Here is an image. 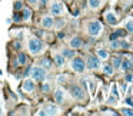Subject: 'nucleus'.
<instances>
[{
	"label": "nucleus",
	"instance_id": "1",
	"mask_svg": "<svg viewBox=\"0 0 133 116\" xmlns=\"http://www.w3.org/2000/svg\"><path fill=\"white\" fill-rule=\"evenodd\" d=\"M27 49H29V52L32 53V55H39V53L43 50V42H42L40 39L32 36V37L29 39V42H27Z\"/></svg>",
	"mask_w": 133,
	"mask_h": 116
},
{
	"label": "nucleus",
	"instance_id": "2",
	"mask_svg": "<svg viewBox=\"0 0 133 116\" xmlns=\"http://www.w3.org/2000/svg\"><path fill=\"white\" fill-rule=\"evenodd\" d=\"M86 29H87V33H89L90 36H93V37H97V36L103 32V26H102V23L97 22V20L89 22L87 26H86Z\"/></svg>",
	"mask_w": 133,
	"mask_h": 116
},
{
	"label": "nucleus",
	"instance_id": "3",
	"mask_svg": "<svg viewBox=\"0 0 133 116\" xmlns=\"http://www.w3.org/2000/svg\"><path fill=\"white\" fill-rule=\"evenodd\" d=\"M30 76L35 82H44L46 80V69L42 66H36V67H32L30 70Z\"/></svg>",
	"mask_w": 133,
	"mask_h": 116
},
{
	"label": "nucleus",
	"instance_id": "4",
	"mask_svg": "<svg viewBox=\"0 0 133 116\" xmlns=\"http://www.w3.org/2000/svg\"><path fill=\"white\" fill-rule=\"evenodd\" d=\"M70 66H72V69L75 70V72L82 73V72H84V69H86V62H84L82 57H76L75 56V57L72 59Z\"/></svg>",
	"mask_w": 133,
	"mask_h": 116
},
{
	"label": "nucleus",
	"instance_id": "5",
	"mask_svg": "<svg viewBox=\"0 0 133 116\" xmlns=\"http://www.w3.org/2000/svg\"><path fill=\"white\" fill-rule=\"evenodd\" d=\"M70 95H72V98L76 99V100H83L84 99V90L80 85H73V86L70 87Z\"/></svg>",
	"mask_w": 133,
	"mask_h": 116
},
{
	"label": "nucleus",
	"instance_id": "6",
	"mask_svg": "<svg viewBox=\"0 0 133 116\" xmlns=\"http://www.w3.org/2000/svg\"><path fill=\"white\" fill-rule=\"evenodd\" d=\"M50 13H52L53 16L63 15V13H64L63 3H60V2H52V4H50Z\"/></svg>",
	"mask_w": 133,
	"mask_h": 116
},
{
	"label": "nucleus",
	"instance_id": "7",
	"mask_svg": "<svg viewBox=\"0 0 133 116\" xmlns=\"http://www.w3.org/2000/svg\"><path fill=\"white\" fill-rule=\"evenodd\" d=\"M86 67L90 70H97L100 67V59L97 56H89L86 60Z\"/></svg>",
	"mask_w": 133,
	"mask_h": 116
},
{
	"label": "nucleus",
	"instance_id": "8",
	"mask_svg": "<svg viewBox=\"0 0 133 116\" xmlns=\"http://www.w3.org/2000/svg\"><path fill=\"white\" fill-rule=\"evenodd\" d=\"M35 89H36V82L33 80V79H29V78H27L26 80L23 82V90H24L26 93H32Z\"/></svg>",
	"mask_w": 133,
	"mask_h": 116
},
{
	"label": "nucleus",
	"instance_id": "9",
	"mask_svg": "<svg viewBox=\"0 0 133 116\" xmlns=\"http://www.w3.org/2000/svg\"><path fill=\"white\" fill-rule=\"evenodd\" d=\"M55 100H56V103H59V105L66 100V92H64L62 87H59V89L55 90Z\"/></svg>",
	"mask_w": 133,
	"mask_h": 116
},
{
	"label": "nucleus",
	"instance_id": "10",
	"mask_svg": "<svg viewBox=\"0 0 133 116\" xmlns=\"http://www.w3.org/2000/svg\"><path fill=\"white\" fill-rule=\"evenodd\" d=\"M104 19H106V22L109 24H112V26L117 24V22H119V19H117V16H116L115 12H106L104 13Z\"/></svg>",
	"mask_w": 133,
	"mask_h": 116
},
{
	"label": "nucleus",
	"instance_id": "11",
	"mask_svg": "<svg viewBox=\"0 0 133 116\" xmlns=\"http://www.w3.org/2000/svg\"><path fill=\"white\" fill-rule=\"evenodd\" d=\"M43 112L44 115H57L59 113V107L56 106V105H46V106L43 107Z\"/></svg>",
	"mask_w": 133,
	"mask_h": 116
},
{
	"label": "nucleus",
	"instance_id": "12",
	"mask_svg": "<svg viewBox=\"0 0 133 116\" xmlns=\"http://www.w3.org/2000/svg\"><path fill=\"white\" fill-rule=\"evenodd\" d=\"M42 26L46 27V29H50V27L55 26V19H53V16H44L42 19Z\"/></svg>",
	"mask_w": 133,
	"mask_h": 116
},
{
	"label": "nucleus",
	"instance_id": "13",
	"mask_svg": "<svg viewBox=\"0 0 133 116\" xmlns=\"http://www.w3.org/2000/svg\"><path fill=\"white\" fill-rule=\"evenodd\" d=\"M70 47L72 49H80L82 46H83V40H82L79 36H75V37H72V40L69 42Z\"/></svg>",
	"mask_w": 133,
	"mask_h": 116
},
{
	"label": "nucleus",
	"instance_id": "14",
	"mask_svg": "<svg viewBox=\"0 0 133 116\" xmlns=\"http://www.w3.org/2000/svg\"><path fill=\"white\" fill-rule=\"evenodd\" d=\"M120 69L124 70V72H127V70L133 69V60H132V59H124V60H122Z\"/></svg>",
	"mask_w": 133,
	"mask_h": 116
},
{
	"label": "nucleus",
	"instance_id": "15",
	"mask_svg": "<svg viewBox=\"0 0 133 116\" xmlns=\"http://www.w3.org/2000/svg\"><path fill=\"white\" fill-rule=\"evenodd\" d=\"M55 63L57 67H62L64 65V56L60 55V53H57V55H55Z\"/></svg>",
	"mask_w": 133,
	"mask_h": 116
},
{
	"label": "nucleus",
	"instance_id": "16",
	"mask_svg": "<svg viewBox=\"0 0 133 116\" xmlns=\"http://www.w3.org/2000/svg\"><path fill=\"white\" fill-rule=\"evenodd\" d=\"M97 57L102 59V60H106V59L109 57V52H107L106 49H99L97 50Z\"/></svg>",
	"mask_w": 133,
	"mask_h": 116
},
{
	"label": "nucleus",
	"instance_id": "17",
	"mask_svg": "<svg viewBox=\"0 0 133 116\" xmlns=\"http://www.w3.org/2000/svg\"><path fill=\"white\" fill-rule=\"evenodd\" d=\"M87 3H89V7L90 9H99V7H100V4H102V0H89V2H87Z\"/></svg>",
	"mask_w": 133,
	"mask_h": 116
},
{
	"label": "nucleus",
	"instance_id": "18",
	"mask_svg": "<svg viewBox=\"0 0 133 116\" xmlns=\"http://www.w3.org/2000/svg\"><path fill=\"white\" fill-rule=\"evenodd\" d=\"M62 55L64 56V59H73L75 57V52H73L72 49H63Z\"/></svg>",
	"mask_w": 133,
	"mask_h": 116
},
{
	"label": "nucleus",
	"instance_id": "19",
	"mask_svg": "<svg viewBox=\"0 0 133 116\" xmlns=\"http://www.w3.org/2000/svg\"><path fill=\"white\" fill-rule=\"evenodd\" d=\"M26 62H27V57H26V55L20 52V53L17 55V65H22V66H23V65H26Z\"/></svg>",
	"mask_w": 133,
	"mask_h": 116
},
{
	"label": "nucleus",
	"instance_id": "20",
	"mask_svg": "<svg viewBox=\"0 0 133 116\" xmlns=\"http://www.w3.org/2000/svg\"><path fill=\"white\" fill-rule=\"evenodd\" d=\"M22 13H23V20H29L30 19V16H32V12H30V9H27V7H23L22 9Z\"/></svg>",
	"mask_w": 133,
	"mask_h": 116
},
{
	"label": "nucleus",
	"instance_id": "21",
	"mask_svg": "<svg viewBox=\"0 0 133 116\" xmlns=\"http://www.w3.org/2000/svg\"><path fill=\"white\" fill-rule=\"evenodd\" d=\"M40 65H42V67H44V69H52V62L49 60V59H42L40 60Z\"/></svg>",
	"mask_w": 133,
	"mask_h": 116
},
{
	"label": "nucleus",
	"instance_id": "22",
	"mask_svg": "<svg viewBox=\"0 0 133 116\" xmlns=\"http://www.w3.org/2000/svg\"><path fill=\"white\" fill-rule=\"evenodd\" d=\"M103 72L106 73V75H113L115 67H113L112 65H104V66H103Z\"/></svg>",
	"mask_w": 133,
	"mask_h": 116
},
{
	"label": "nucleus",
	"instance_id": "23",
	"mask_svg": "<svg viewBox=\"0 0 133 116\" xmlns=\"http://www.w3.org/2000/svg\"><path fill=\"white\" fill-rule=\"evenodd\" d=\"M120 36H124V30H117V32L112 33V36H110V40H116V39L120 37Z\"/></svg>",
	"mask_w": 133,
	"mask_h": 116
},
{
	"label": "nucleus",
	"instance_id": "24",
	"mask_svg": "<svg viewBox=\"0 0 133 116\" xmlns=\"http://www.w3.org/2000/svg\"><path fill=\"white\" fill-rule=\"evenodd\" d=\"M120 65H122V59L120 57H113L112 66L115 67V69H119V67H120Z\"/></svg>",
	"mask_w": 133,
	"mask_h": 116
},
{
	"label": "nucleus",
	"instance_id": "25",
	"mask_svg": "<svg viewBox=\"0 0 133 116\" xmlns=\"http://www.w3.org/2000/svg\"><path fill=\"white\" fill-rule=\"evenodd\" d=\"M126 30L130 33H133V19H129V20L126 22Z\"/></svg>",
	"mask_w": 133,
	"mask_h": 116
},
{
	"label": "nucleus",
	"instance_id": "26",
	"mask_svg": "<svg viewBox=\"0 0 133 116\" xmlns=\"http://www.w3.org/2000/svg\"><path fill=\"white\" fill-rule=\"evenodd\" d=\"M23 9V3H22V0H16L15 2V10L16 12H19V10Z\"/></svg>",
	"mask_w": 133,
	"mask_h": 116
},
{
	"label": "nucleus",
	"instance_id": "27",
	"mask_svg": "<svg viewBox=\"0 0 133 116\" xmlns=\"http://www.w3.org/2000/svg\"><path fill=\"white\" fill-rule=\"evenodd\" d=\"M123 115H129V116H133V110L130 109V107H123V109H120Z\"/></svg>",
	"mask_w": 133,
	"mask_h": 116
},
{
	"label": "nucleus",
	"instance_id": "28",
	"mask_svg": "<svg viewBox=\"0 0 133 116\" xmlns=\"http://www.w3.org/2000/svg\"><path fill=\"white\" fill-rule=\"evenodd\" d=\"M50 87H52V86H50V83H47V82H46V83H43V86H42V90H43L44 93H49L50 92Z\"/></svg>",
	"mask_w": 133,
	"mask_h": 116
},
{
	"label": "nucleus",
	"instance_id": "29",
	"mask_svg": "<svg viewBox=\"0 0 133 116\" xmlns=\"http://www.w3.org/2000/svg\"><path fill=\"white\" fill-rule=\"evenodd\" d=\"M112 95L115 96V98L119 99V90H117V86H116V85H113V86H112Z\"/></svg>",
	"mask_w": 133,
	"mask_h": 116
},
{
	"label": "nucleus",
	"instance_id": "30",
	"mask_svg": "<svg viewBox=\"0 0 133 116\" xmlns=\"http://www.w3.org/2000/svg\"><path fill=\"white\" fill-rule=\"evenodd\" d=\"M119 47H120V42L112 40V49H119Z\"/></svg>",
	"mask_w": 133,
	"mask_h": 116
},
{
	"label": "nucleus",
	"instance_id": "31",
	"mask_svg": "<svg viewBox=\"0 0 133 116\" xmlns=\"http://www.w3.org/2000/svg\"><path fill=\"white\" fill-rule=\"evenodd\" d=\"M116 100H117V98H115V96H110V98H109V100H107V103H110V105H112V103H116Z\"/></svg>",
	"mask_w": 133,
	"mask_h": 116
},
{
	"label": "nucleus",
	"instance_id": "32",
	"mask_svg": "<svg viewBox=\"0 0 133 116\" xmlns=\"http://www.w3.org/2000/svg\"><path fill=\"white\" fill-rule=\"evenodd\" d=\"M126 82H129V83H130V82H133V75L127 73V75H126Z\"/></svg>",
	"mask_w": 133,
	"mask_h": 116
},
{
	"label": "nucleus",
	"instance_id": "33",
	"mask_svg": "<svg viewBox=\"0 0 133 116\" xmlns=\"http://www.w3.org/2000/svg\"><path fill=\"white\" fill-rule=\"evenodd\" d=\"M120 47H124V49H127V47H129V43H126L124 40H120Z\"/></svg>",
	"mask_w": 133,
	"mask_h": 116
},
{
	"label": "nucleus",
	"instance_id": "34",
	"mask_svg": "<svg viewBox=\"0 0 133 116\" xmlns=\"http://www.w3.org/2000/svg\"><path fill=\"white\" fill-rule=\"evenodd\" d=\"M89 89H90V92H95V83L93 82H89Z\"/></svg>",
	"mask_w": 133,
	"mask_h": 116
},
{
	"label": "nucleus",
	"instance_id": "35",
	"mask_svg": "<svg viewBox=\"0 0 133 116\" xmlns=\"http://www.w3.org/2000/svg\"><path fill=\"white\" fill-rule=\"evenodd\" d=\"M22 19H23V17H22L20 15H16V16H15V22H20Z\"/></svg>",
	"mask_w": 133,
	"mask_h": 116
},
{
	"label": "nucleus",
	"instance_id": "36",
	"mask_svg": "<svg viewBox=\"0 0 133 116\" xmlns=\"http://www.w3.org/2000/svg\"><path fill=\"white\" fill-rule=\"evenodd\" d=\"M126 102H127V105L133 106V100H132V98H127V99H126Z\"/></svg>",
	"mask_w": 133,
	"mask_h": 116
},
{
	"label": "nucleus",
	"instance_id": "37",
	"mask_svg": "<svg viewBox=\"0 0 133 116\" xmlns=\"http://www.w3.org/2000/svg\"><path fill=\"white\" fill-rule=\"evenodd\" d=\"M63 24H64V22H59V23L56 24V29H60V27L63 26Z\"/></svg>",
	"mask_w": 133,
	"mask_h": 116
},
{
	"label": "nucleus",
	"instance_id": "38",
	"mask_svg": "<svg viewBox=\"0 0 133 116\" xmlns=\"http://www.w3.org/2000/svg\"><path fill=\"white\" fill-rule=\"evenodd\" d=\"M27 2H29L30 4H37L39 3V0H27Z\"/></svg>",
	"mask_w": 133,
	"mask_h": 116
},
{
	"label": "nucleus",
	"instance_id": "39",
	"mask_svg": "<svg viewBox=\"0 0 133 116\" xmlns=\"http://www.w3.org/2000/svg\"><path fill=\"white\" fill-rule=\"evenodd\" d=\"M46 2L47 0H40V4H46Z\"/></svg>",
	"mask_w": 133,
	"mask_h": 116
},
{
	"label": "nucleus",
	"instance_id": "40",
	"mask_svg": "<svg viewBox=\"0 0 133 116\" xmlns=\"http://www.w3.org/2000/svg\"><path fill=\"white\" fill-rule=\"evenodd\" d=\"M2 75H3V72H2V70H0V76H2Z\"/></svg>",
	"mask_w": 133,
	"mask_h": 116
},
{
	"label": "nucleus",
	"instance_id": "41",
	"mask_svg": "<svg viewBox=\"0 0 133 116\" xmlns=\"http://www.w3.org/2000/svg\"><path fill=\"white\" fill-rule=\"evenodd\" d=\"M63 2H70V0H63Z\"/></svg>",
	"mask_w": 133,
	"mask_h": 116
}]
</instances>
